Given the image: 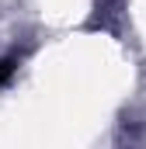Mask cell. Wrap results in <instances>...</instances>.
Returning <instances> with one entry per match:
<instances>
[{"label":"cell","instance_id":"6da1fadb","mask_svg":"<svg viewBox=\"0 0 146 149\" xmlns=\"http://www.w3.org/2000/svg\"><path fill=\"white\" fill-rule=\"evenodd\" d=\"M11 76H14V63H11V59H0V87H4Z\"/></svg>","mask_w":146,"mask_h":149}]
</instances>
